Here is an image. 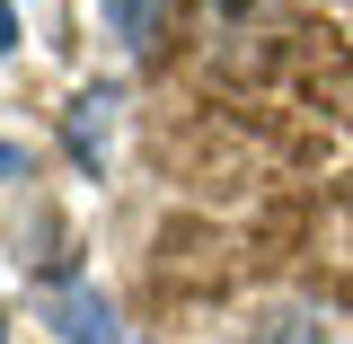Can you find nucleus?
I'll list each match as a JSON object with an SVG mask.
<instances>
[{
	"instance_id": "obj_1",
	"label": "nucleus",
	"mask_w": 353,
	"mask_h": 344,
	"mask_svg": "<svg viewBox=\"0 0 353 344\" xmlns=\"http://www.w3.org/2000/svg\"><path fill=\"white\" fill-rule=\"evenodd\" d=\"M62 336H71V344H115L106 301H97V292H62Z\"/></svg>"
},
{
	"instance_id": "obj_2",
	"label": "nucleus",
	"mask_w": 353,
	"mask_h": 344,
	"mask_svg": "<svg viewBox=\"0 0 353 344\" xmlns=\"http://www.w3.org/2000/svg\"><path fill=\"white\" fill-rule=\"evenodd\" d=\"M106 18H115L124 44H150V36H159V0H106Z\"/></svg>"
},
{
	"instance_id": "obj_3",
	"label": "nucleus",
	"mask_w": 353,
	"mask_h": 344,
	"mask_svg": "<svg viewBox=\"0 0 353 344\" xmlns=\"http://www.w3.org/2000/svg\"><path fill=\"white\" fill-rule=\"evenodd\" d=\"M9 36H18V9H9V0H0V53H9Z\"/></svg>"
},
{
	"instance_id": "obj_4",
	"label": "nucleus",
	"mask_w": 353,
	"mask_h": 344,
	"mask_svg": "<svg viewBox=\"0 0 353 344\" xmlns=\"http://www.w3.org/2000/svg\"><path fill=\"white\" fill-rule=\"evenodd\" d=\"M0 344H9V327H0Z\"/></svg>"
}]
</instances>
